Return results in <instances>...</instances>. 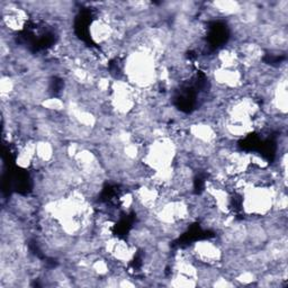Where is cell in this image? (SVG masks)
Instances as JSON below:
<instances>
[{
	"mask_svg": "<svg viewBox=\"0 0 288 288\" xmlns=\"http://www.w3.org/2000/svg\"><path fill=\"white\" fill-rule=\"evenodd\" d=\"M42 105L48 108V109H52V111H62L65 108V102L62 100H60L59 98H50V99L44 100L42 102Z\"/></svg>",
	"mask_w": 288,
	"mask_h": 288,
	"instance_id": "7a4b0ae2",
	"label": "cell"
},
{
	"mask_svg": "<svg viewBox=\"0 0 288 288\" xmlns=\"http://www.w3.org/2000/svg\"><path fill=\"white\" fill-rule=\"evenodd\" d=\"M194 252L198 259L206 263H215L220 261L222 257L220 248L216 244L212 243V242L207 241L199 242V243L196 244Z\"/></svg>",
	"mask_w": 288,
	"mask_h": 288,
	"instance_id": "6da1fadb",
	"label": "cell"
}]
</instances>
